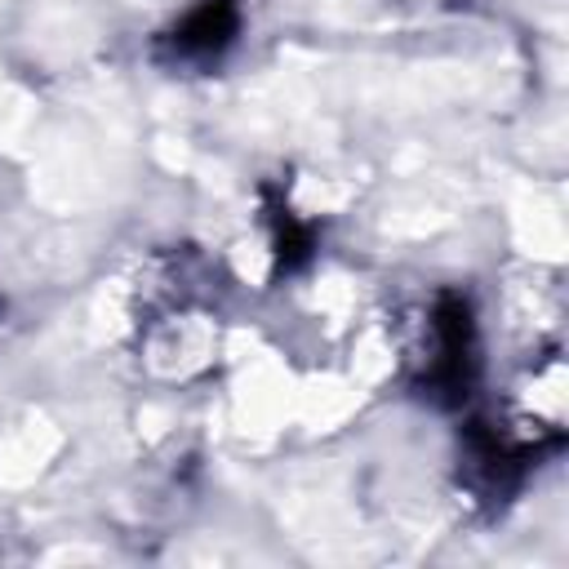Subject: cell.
<instances>
[{"label": "cell", "instance_id": "6da1fadb", "mask_svg": "<svg viewBox=\"0 0 569 569\" xmlns=\"http://www.w3.org/2000/svg\"><path fill=\"white\" fill-rule=\"evenodd\" d=\"M476 365V325L462 293H440L431 311V360H427V387L440 400H458L471 387Z\"/></svg>", "mask_w": 569, "mask_h": 569}, {"label": "cell", "instance_id": "7a4b0ae2", "mask_svg": "<svg viewBox=\"0 0 569 569\" xmlns=\"http://www.w3.org/2000/svg\"><path fill=\"white\" fill-rule=\"evenodd\" d=\"M236 31H240V4L236 0H200L169 31V44L178 58H213L236 40Z\"/></svg>", "mask_w": 569, "mask_h": 569}, {"label": "cell", "instance_id": "3957f363", "mask_svg": "<svg viewBox=\"0 0 569 569\" xmlns=\"http://www.w3.org/2000/svg\"><path fill=\"white\" fill-rule=\"evenodd\" d=\"M311 249H316V231L307 222L289 218L284 209H276V258H280V267L284 271L302 267L311 258Z\"/></svg>", "mask_w": 569, "mask_h": 569}]
</instances>
